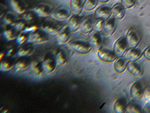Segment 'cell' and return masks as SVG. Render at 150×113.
<instances>
[{"mask_svg":"<svg viewBox=\"0 0 150 113\" xmlns=\"http://www.w3.org/2000/svg\"><path fill=\"white\" fill-rule=\"evenodd\" d=\"M68 45L71 49L81 54H86L89 53L92 49L89 43L80 40L69 41Z\"/></svg>","mask_w":150,"mask_h":113,"instance_id":"obj_1","label":"cell"},{"mask_svg":"<svg viewBox=\"0 0 150 113\" xmlns=\"http://www.w3.org/2000/svg\"><path fill=\"white\" fill-rule=\"evenodd\" d=\"M125 38L128 46L131 48H136L140 42V33L136 28H131L127 32Z\"/></svg>","mask_w":150,"mask_h":113,"instance_id":"obj_2","label":"cell"},{"mask_svg":"<svg viewBox=\"0 0 150 113\" xmlns=\"http://www.w3.org/2000/svg\"><path fill=\"white\" fill-rule=\"evenodd\" d=\"M89 43L95 51H98L102 46L103 40L100 33L95 31L90 35Z\"/></svg>","mask_w":150,"mask_h":113,"instance_id":"obj_3","label":"cell"},{"mask_svg":"<svg viewBox=\"0 0 150 113\" xmlns=\"http://www.w3.org/2000/svg\"><path fill=\"white\" fill-rule=\"evenodd\" d=\"M128 45L125 37H120L116 41L114 46L113 52L117 57H122L128 48Z\"/></svg>","mask_w":150,"mask_h":113,"instance_id":"obj_4","label":"cell"},{"mask_svg":"<svg viewBox=\"0 0 150 113\" xmlns=\"http://www.w3.org/2000/svg\"><path fill=\"white\" fill-rule=\"evenodd\" d=\"M144 90L142 83L140 81H137L131 86L130 95L132 99L139 100L143 97Z\"/></svg>","mask_w":150,"mask_h":113,"instance_id":"obj_5","label":"cell"},{"mask_svg":"<svg viewBox=\"0 0 150 113\" xmlns=\"http://www.w3.org/2000/svg\"><path fill=\"white\" fill-rule=\"evenodd\" d=\"M112 15L111 9L108 6H101L97 8L94 13V17L96 19L105 21Z\"/></svg>","mask_w":150,"mask_h":113,"instance_id":"obj_6","label":"cell"},{"mask_svg":"<svg viewBox=\"0 0 150 113\" xmlns=\"http://www.w3.org/2000/svg\"><path fill=\"white\" fill-rule=\"evenodd\" d=\"M94 19L92 16H89L86 17L81 21L79 29L83 34H86L91 31L93 29Z\"/></svg>","mask_w":150,"mask_h":113,"instance_id":"obj_7","label":"cell"},{"mask_svg":"<svg viewBox=\"0 0 150 113\" xmlns=\"http://www.w3.org/2000/svg\"><path fill=\"white\" fill-rule=\"evenodd\" d=\"M98 56L101 60L107 62H112L115 61L117 57L114 52L106 48L99 50L98 52Z\"/></svg>","mask_w":150,"mask_h":113,"instance_id":"obj_8","label":"cell"},{"mask_svg":"<svg viewBox=\"0 0 150 113\" xmlns=\"http://www.w3.org/2000/svg\"><path fill=\"white\" fill-rule=\"evenodd\" d=\"M116 28V19L113 17L105 20L103 23V30L107 36H111L114 33Z\"/></svg>","mask_w":150,"mask_h":113,"instance_id":"obj_9","label":"cell"},{"mask_svg":"<svg viewBox=\"0 0 150 113\" xmlns=\"http://www.w3.org/2000/svg\"><path fill=\"white\" fill-rule=\"evenodd\" d=\"M47 41V39L45 34L37 31L30 33L28 36V42L31 44H41Z\"/></svg>","mask_w":150,"mask_h":113,"instance_id":"obj_10","label":"cell"},{"mask_svg":"<svg viewBox=\"0 0 150 113\" xmlns=\"http://www.w3.org/2000/svg\"><path fill=\"white\" fill-rule=\"evenodd\" d=\"M70 33L68 26H64L60 29L56 35L57 41L59 45H64L68 42L70 38Z\"/></svg>","mask_w":150,"mask_h":113,"instance_id":"obj_11","label":"cell"},{"mask_svg":"<svg viewBox=\"0 0 150 113\" xmlns=\"http://www.w3.org/2000/svg\"><path fill=\"white\" fill-rule=\"evenodd\" d=\"M142 56L140 49L132 48L128 50L124 56V58L129 62H135L139 60Z\"/></svg>","mask_w":150,"mask_h":113,"instance_id":"obj_12","label":"cell"},{"mask_svg":"<svg viewBox=\"0 0 150 113\" xmlns=\"http://www.w3.org/2000/svg\"><path fill=\"white\" fill-rule=\"evenodd\" d=\"M125 8L121 4L117 3L114 5L112 9V15L115 19L121 20L125 14Z\"/></svg>","mask_w":150,"mask_h":113,"instance_id":"obj_13","label":"cell"},{"mask_svg":"<svg viewBox=\"0 0 150 113\" xmlns=\"http://www.w3.org/2000/svg\"><path fill=\"white\" fill-rule=\"evenodd\" d=\"M126 99L124 97H120L116 99L114 104L113 109L115 112L124 113L125 112L127 106Z\"/></svg>","mask_w":150,"mask_h":113,"instance_id":"obj_14","label":"cell"},{"mask_svg":"<svg viewBox=\"0 0 150 113\" xmlns=\"http://www.w3.org/2000/svg\"><path fill=\"white\" fill-rule=\"evenodd\" d=\"M81 20L78 15L74 14L71 17L68 22V26L71 33H74L80 28Z\"/></svg>","mask_w":150,"mask_h":113,"instance_id":"obj_15","label":"cell"},{"mask_svg":"<svg viewBox=\"0 0 150 113\" xmlns=\"http://www.w3.org/2000/svg\"><path fill=\"white\" fill-rule=\"evenodd\" d=\"M128 71L131 74L136 77H140L142 75L143 71L142 67L134 62H129L127 65Z\"/></svg>","mask_w":150,"mask_h":113,"instance_id":"obj_16","label":"cell"},{"mask_svg":"<svg viewBox=\"0 0 150 113\" xmlns=\"http://www.w3.org/2000/svg\"><path fill=\"white\" fill-rule=\"evenodd\" d=\"M69 15L70 13L67 9H61L52 13V17L57 21H64L69 17Z\"/></svg>","mask_w":150,"mask_h":113,"instance_id":"obj_17","label":"cell"},{"mask_svg":"<svg viewBox=\"0 0 150 113\" xmlns=\"http://www.w3.org/2000/svg\"><path fill=\"white\" fill-rule=\"evenodd\" d=\"M33 10L36 14L40 16L46 17L51 13L52 9L48 5H42L35 8Z\"/></svg>","mask_w":150,"mask_h":113,"instance_id":"obj_18","label":"cell"},{"mask_svg":"<svg viewBox=\"0 0 150 113\" xmlns=\"http://www.w3.org/2000/svg\"><path fill=\"white\" fill-rule=\"evenodd\" d=\"M56 64L54 60L49 58L44 60L42 63V68L43 70L47 74L53 72L56 68Z\"/></svg>","mask_w":150,"mask_h":113,"instance_id":"obj_19","label":"cell"},{"mask_svg":"<svg viewBox=\"0 0 150 113\" xmlns=\"http://www.w3.org/2000/svg\"><path fill=\"white\" fill-rule=\"evenodd\" d=\"M82 1L81 0H71L70 7L74 14L79 15L83 9Z\"/></svg>","mask_w":150,"mask_h":113,"instance_id":"obj_20","label":"cell"},{"mask_svg":"<svg viewBox=\"0 0 150 113\" xmlns=\"http://www.w3.org/2000/svg\"><path fill=\"white\" fill-rule=\"evenodd\" d=\"M41 29L45 33L51 35H56L60 30L54 24L50 22L43 24Z\"/></svg>","mask_w":150,"mask_h":113,"instance_id":"obj_21","label":"cell"},{"mask_svg":"<svg viewBox=\"0 0 150 113\" xmlns=\"http://www.w3.org/2000/svg\"><path fill=\"white\" fill-rule=\"evenodd\" d=\"M127 60L124 57H120L115 61L114 68L117 72L122 73L124 72L127 67Z\"/></svg>","mask_w":150,"mask_h":113,"instance_id":"obj_22","label":"cell"},{"mask_svg":"<svg viewBox=\"0 0 150 113\" xmlns=\"http://www.w3.org/2000/svg\"><path fill=\"white\" fill-rule=\"evenodd\" d=\"M11 4L14 11L18 14H23L26 10L23 5L18 0H11Z\"/></svg>","mask_w":150,"mask_h":113,"instance_id":"obj_23","label":"cell"},{"mask_svg":"<svg viewBox=\"0 0 150 113\" xmlns=\"http://www.w3.org/2000/svg\"><path fill=\"white\" fill-rule=\"evenodd\" d=\"M125 112L127 113H139L142 112L143 110L140 105L134 103H130L127 104Z\"/></svg>","mask_w":150,"mask_h":113,"instance_id":"obj_24","label":"cell"},{"mask_svg":"<svg viewBox=\"0 0 150 113\" xmlns=\"http://www.w3.org/2000/svg\"><path fill=\"white\" fill-rule=\"evenodd\" d=\"M97 0H85L83 4V9L85 11H91L97 5Z\"/></svg>","mask_w":150,"mask_h":113,"instance_id":"obj_25","label":"cell"},{"mask_svg":"<svg viewBox=\"0 0 150 113\" xmlns=\"http://www.w3.org/2000/svg\"><path fill=\"white\" fill-rule=\"evenodd\" d=\"M30 68L33 73L36 75L40 76L42 74V68L40 67L39 64L37 62H33L31 64Z\"/></svg>","mask_w":150,"mask_h":113,"instance_id":"obj_26","label":"cell"},{"mask_svg":"<svg viewBox=\"0 0 150 113\" xmlns=\"http://www.w3.org/2000/svg\"><path fill=\"white\" fill-rule=\"evenodd\" d=\"M3 34L5 39L8 41L14 40L16 37L15 31L12 28L6 29L4 31Z\"/></svg>","mask_w":150,"mask_h":113,"instance_id":"obj_27","label":"cell"},{"mask_svg":"<svg viewBox=\"0 0 150 113\" xmlns=\"http://www.w3.org/2000/svg\"><path fill=\"white\" fill-rule=\"evenodd\" d=\"M67 57L64 52L62 51L59 52L56 56L57 64L59 65H63L66 62Z\"/></svg>","mask_w":150,"mask_h":113,"instance_id":"obj_28","label":"cell"},{"mask_svg":"<svg viewBox=\"0 0 150 113\" xmlns=\"http://www.w3.org/2000/svg\"><path fill=\"white\" fill-rule=\"evenodd\" d=\"M104 21L100 19H96L94 21L93 29L96 31L100 33L103 30Z\"/></svg>","mask_w":150,"mask_h":113,"instance_id":"obj_29","label":"cell"},{"mask_svg":"<svg viewBox=\"0 0 150 113\" xmlns=\"http://www.w3.org/2000/svg\"><path fill=\"white\" fill-rule=\"evenodd\" d=\"M4 21L5 23L8 25H13L16 24L14 17L10 14L6 15L4 18Z\"/></svg>","mask_w":150,"mask_h":113,"instance_id":"obj_30","label":"cell"},{"mask_svg":"<svg viewBox=\"0 0 150 113\" xmlns=\"http://www.w3.org/2000/svg\"><path fill=\"white\" fill-rule=\"evenodd\" d=\"M15 67L17 71H23L27 68L28 64L25 62L19 61L17 62Z\"/></svg>","mask_w":150,"mask_h":113,"instance_id":"obj_31","label":"cell"},{"mask_svg":"<svg viewBox=\"0 0 150 113\" xmlns=\"http://www.w3.org/2000/svg\"><path fill=\"white\" fill-rule=\"evenodd\" d=\"M0 68L1 71H6L10 70L13 68V66L8 61H3L1 62Z\"/></svg>","mask_w":150,"mask_h":113,"instance_id":"obj_32","label":"cell"},{"mask_svg":"<svg viewBox=\"0 0 150 113\" xmlns=\"http://www.w3.org/2000/svg\"><path fill=\"white\" fill-rule=\"evenodd\" d=\"M28 37H27L26 33L21 32V34L17 36L16 41L19 45H22L28 40Z\"/></svg>","mask_w":150,"mask_h":113,"instance_id":"obj_33","label":"cell"},{"mask_svg":"<svg viewBox=\"0 0 150 113\" xmlns=\"http://www.w3.org/2000/svg\"><path fill=\"white\" fill-rule=\"evenodd\" d=\"M121 4L125 9H130L134 5L135 0H121Z\"/></svg>","mask_w":150,"mask_h":113,"instance_id":"obj_34","label":"cell"},{"mask_svg":"<svg viewBox=\"0 0 150 113\" xmlns=\"http://www.w3.org/2000/svg\"><path fill=\"white\" fill-rule=\"evenodd\" d=\"M14 26L16 30L18 31H22L26 27V24L23 21H18V22L16 23Z\"/></svg>","mask_w":150,"mask_h":113,"instance_id":"obj_35","label":"cell"},{"mask_svg":"<svg viewBox=\"0 0 150 113\" xmlns=\"http://www.w3.org/2000/svg\"><path fill=\"white\" fill-rule=\"evenodd\" d=\"M30 52V49H26V48H21L18 51V53H17V56H19V57L26 56L29 54Z\"/></svg>","mask_w":150,"mask_h":113,"instance_id":"obj_36","label":"cell"},{"mask_svg":"<svg viewBox=\"0 0 150 113\" xmlns=\"http://www.w3.org/2000/svg\"><path fill=\"white\" fill-rule=\"evenodd\" d=\"M143 97L146 102L150 103V87H147L144 89Z\"/></svg>","mask_w":150,"mask_h":113,"instance_id":"obj_37","label":"cell"},{"mask_svg":"<svg viewBox=\"0 0 150 113\" xmlns=\"http://www.w3.org/2000/svg\"><path fill=\"white\" fill-rule=\"evenodd\" d=\"M23 18L26 21H31L35 18L34 14L32 13H27L24 14Z\"/></svg>","mask_w":150,"mask_h":113,"instance_id":"obj_38","label":"cell"},{"mask_svg":"<svg viewBox=\"0 0 150 113\" xmlns=\"http://www.w3.org/2000/svg\"><path fill=\"white\" fill-rule=\"evenodd\" d=\"M38 29L37 26H30L27 27L25 28L22 31L23 33H33V32L35 31Z\"/></svg>","mask_w":150,"mask_h":113,"instance_id":"obj_39","label":"cell"},{"mask_svg":"<svg viewBox=\"0 0 150 113\" xmlns=\"http://www.w3.org/2000/svg\"><path fill=\"white\" fill-rule=\"evenodd\" d=\"M144 58L150 61V46L146 48L144 51Z\"/></svg>","mask_w":150,"mask_h":113,"instance_id":"obj_40","label":"cell"},{"mask_svg":"<svg viewBox=\"0 0 150 113\" xmlns=\"http://www.w3.org/2000/svg\"><path fill=\"white\" fill-rule=\"evenodd\" d=\"M143 112L144 113H150V103H148L146 105L143 109Z\"/></svg>","mask_w":150,"mask_h":113,"instance_id":"obj_41","label":"cell"},{"mask_svg":"<svg viewBox=\"0 0 150 113\" xmlns=\"http://www.w3.org/2000/svg\"><path fill=\"white\" fill-rule=\"evenodd\" d=\"M13 51H14V50H13V49H11L9 50L7 52V56H11L12 53H13Z\"/></svg>","mask_w":150,"mask_h":113,"instance_id":"obj_42","label":"cell"},{"mask_svg":"<svg viewBox=\"0 0 150 113\" xmlns=\"http://www.w3.org/2000/svg\"><path fill=\"white\" fill-rule=\"evenodd\" d=\"M98 2L102 3H106L108 2L109 0H97Z\"/></svg>","mask_w":150,"mask_h":113,"instance_id":"obj_43","label":"cell"},{"mask_svg":"<svg viewBox=\"0 0 150 113\" xmlns=\"http://www.w3.org/2000/svg\"><path fill=\"white\" fill-rule=\"evenodd\" d=\"M4 54L3 53H1V55H0V59L1 60L2 59V57H3Z\"/></svg>","mask_w":150,"mask_h":113,"instance_id":"obj_44","label":"cell"}]
</instances>
